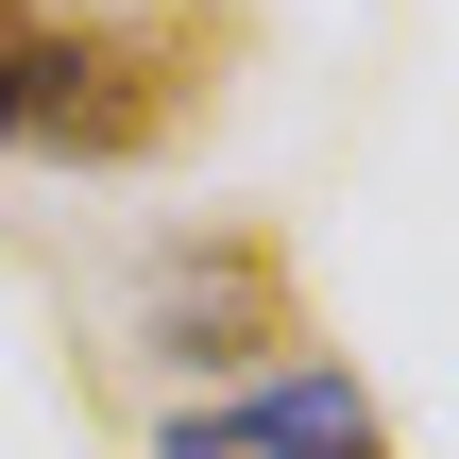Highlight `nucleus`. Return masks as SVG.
<instances>
[{
  "label": "nucleus",
  "mask_w": 459,
  "mask_h": 459,
  "mask_svg": "<svg viewBox=\"0 0 459 459\" xmlns=\"http://www.w3.org/2000/svg\"><path fill=\"white\" fill-rule=\"evenodd\" d=\"M34 51H51V0H0V153H17V119H34Z\"/></svg>",
  "instance_id": "nucleus-4"
},
{
  "label": "nucleus",
  "mask_w": 459,
  "mask_h": 459,
  "mask_svg": "<svg viewBox=\"0 0 459 459\" xmlns=\"http://www.w3.org/2000/svg\"><path fill=\"white\" fill-rule=\"evenodd\" d=\"M290 341H307V290L273 273V238H187V255L153 273V358L255 375V358H290Z\"/></svg>",
  "instance_id": "nucleus-2"
},
{
  "label": "nucleus",
  "mask_w": 459,
  "mask_h": 459,
  "mask_svg": "<svg viewBox=\"0 0 459 459\" xmlns=\"http://www.w3.org/2000/svg\"><path fill=\"white\" fill-rule=\"evenodd\" d=\"M341 459H392V443H341Z\"/></svg>",
  "instance_id": "nucleus-5"
},
{
  "label": "nucleus",
  "mask_w": 459,
  "mask_h": 459,
  "mask_svg": "<svg viewBox=\"0 0 459 459\" xmlns=\"http://www.w3.org/2000/svg\"><path fill=\"white\" fill-rule=\"evenodd\" d=\"M221 51H238V17H221V0H119V17H51L17 153L136 170V153H170V136L221 102Z\"/></svg>",
  "instance_id": "nucleus-1"
},
{
  "label": "nucleus",
  "mask_w": 459,
  "mask_h": 459,
  "mask_svg": "<svg viewBox=\"0 0 459 459\" xmlns=\"http://www.w3.org/2000/svg\"><path fill=\"white\" fill-rule=\"evenodd\" d=\"M341 443H375V392L324 375V358H290V375H255L238 409H187L153 459H341Z\"/></svg>",
  "instance_id": "nucleus-3"
}]
</instances>
